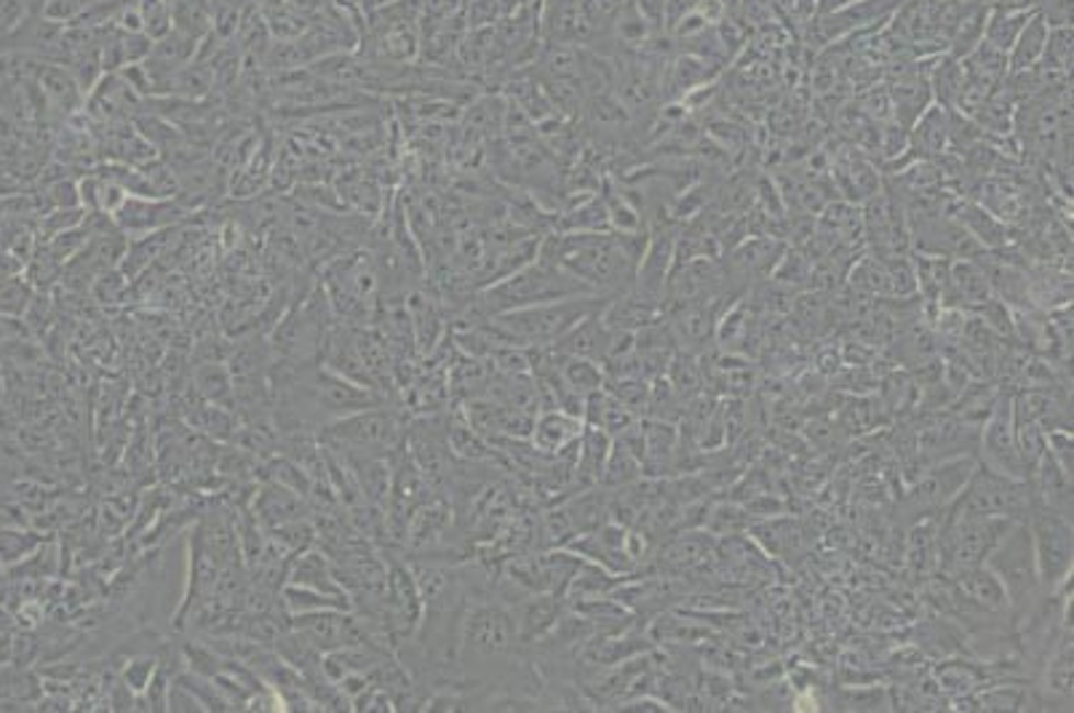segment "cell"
<instances>
[{"mask_svg": "<svg viewBox=\"0 0 1074 713\" xmlns=\"http://www.w3.org/2000/svg\"><path fill=\"white\" fill-rule=\"evenodd\" d=\"M647 238L642 233H558L543 241L540 254L580 279L591 292L618 297L634 286Z\"/></svg>", "mask_w": 1074, "mask_h": 713, "instance_id": "obj_1", "label": "cell"}, {"mask_svg": "<svg viewBox=\"0 0 1074 713\" xmlns=\"http://www.w3.org/2000/svg\"><path fill=\"white\" fill-rule=\"evenodd\" d=\"M604 294H583V297L554 299V303L519 307V310L487 316L493 321L497 337L506 348H540L554 346L569 329H575L583 318L597 313L610 303Z\"/></svg>", "mask_w": 1074, "mask_h": 713, "instance_id": "obj_2", "label": "cell"}, {"mask_svg": "<svg viewBox=\"0 0 1074 713\" xmlns=\"http://www.w3.org/2000/svg\"><path fill=\"white\" fill-rule=\"evenodd\" d=\"M591 292L580 279H575L569 270H564L558 262L549 257L538 254L535 262H527L524 268L513 270L506 279L495 281L487 292L478 299L484 316H497V313L519 310V307L554 303V299L583 297Z\"/></svg>", "mask_w": 1074, "mask_h": 713, "instance_id": "obj_3", "label": "cell"}, {"mask_svg": "<svg viewBox=\"0 0 1074 713\" xmlns=\"http://www.w3.org/2000/svg\"><path fill=\"white\" fill-rule=\"evenodd\" d=\"M984 564L994 571L999 586L1005 588L1013 629H1016L1048 596L1040 582V575H1037L1032 534H1029L1027 521H1013Z\"/></svg>", "mask_w": 1074, "mask_h": 713, "instance_id": "obj_4", "label": "cell"}, {"mask_svg": "<svg viewBox=\"0 0 1074 713\" xmlns=\"http://www.w3.org/2000/svg\"><path fill=\"white\" fill-rule=\"evenodd\" d=\"M1035 491L1027 478H1013L1005 473L975 465L960 495L943 508L949 516H994V519L1027 521Z\"/></svg>", "mask_w": 1074, "mask_h": 713, "instance_id": "obj_5", "label": "cell"}, {"mask_svg": "<svg viewBox=\"0 0 1074 713\" xmlns=\"http://www.w3.org/2000/svg\"><path fill=\"white\" fill-rule=\"evenodd\" d=\"M1029 534H1032V548L1042 588L1048 593L1061 591L1072 582L1074 567V530L1072 519L1045 508L1042 502L1032 500L1027 516Z\"/></svg>", "mask_w": 1074, "mask_h": 713, "instance_id": "obj_6", "label": "cell"}, {"mask_svg": "<svg viewBox=\"0 0 1074 713\" xmlns=\"http://www.w3.org/2000/svg\"><path fill=\"white\" fill-rule=\"evenodd\" d=\"M324 439L342 454H359V457H385L396 452L402 441L407 439V430L402 428L393 411L370 407L353 411V415L331 420Z\"/></svg>", "mask_w": 1074, "mask_h": 713, "instance_id": "obj_7", "label": "cell"}, {"mask_svg": "<svg viewBox=\"0 0 1074 713\" xmlns=\"http://www.w3.org/2000/svg\"><path fill=\"white\" fill-rule=\"evenodd\" d=\"M979 460L984 468L1005 473L1013 478H1027L1021 457L1016 449V430H1013V396L999 393L979 433Z\"/></svg>", "mask_w": 1074, "mask_h": 713, "instance_id": "obj_8", "label": "cell"}, {"mask_svg": "<svg viewBox=\"0 0 1074 713\" xmlns=\"http://www.w3.org/2000/svg\"><path fill=\"white\" fill-rule=\"evenodd\" d=\"M975 465H979L975 457H968V454L965 457H943L938 465L919 473L906 502H909L914 513H919V519L941 513L965 487Z\"/></svg>", "mask_w": 1074, "mask_h": 713, "instance_id": "obj_9", "label": "cell"}, {"mask_svg": "<svg viewBox=\"0 0 1074 713\" xmlns=\"http://www.w3.org/2000/svg\"><path fill=\"white\" fill-rule=\"evenodd\" d=\"M305 385L310 391L313 409L318 415L331 417V420H340V417L380 404L370 391H364V385H355L335 372H316Z\"/></svg>", "mask_w": 1074, "mask_h": 713, "instance_id": "obj_10", "label": "cell"}, {"mask_svg": "<svg viewBox=\"0 0 1074 713\" xmlns=\"http://www.w3.org/2000/svg\"><path fill=\"white\" fill-rule=\"evenodd\" d=\"M930 70V67H928ZM928 70L919 72H904L898 76V81L888 89V100H890V113H893V121L901 123V126L909 132L914 126V121L925 113V110L932 104V91L928 81Z\"/></svg>", "mask_w": 1074, "mask_h": 713, "instance_id": "obj_11", "label": "cell"}, {"mask_svg": "<svg viewBox=\"0 0 1074 713\" xmlns=\"http://www.w3.org/2000/svg\"><path fill=\"white\" fill-rule=\"evenodd\" d=\"M180 208L166 204L161 199H143V195H128L124 206L113 214L121 230L132 233V236H150V233L161 230L180 217Z\"/></svg>", "mask_w": 1074, "mask_h": 713, "instance_id": "obj_12", "label": "cell"}, {"mask_svg": "<svg viewBox=\"0 0 1074 713\" xmlns=\"http://www.w3.org/2000/svg\"><path fill=\"white\" fill-rule=\"evenodd\" d=\"M583 433V420L575 415H567L562 409H545L538 411L535 422H532L530 444L543 454H558L567 449L573 441H578Z\"/></svg>", "mask_w": 1074, "mask_h": 713, "instance_id": "obj_13", "label": "cell"}, {"mask_svg": "<svg viewBox=\"0 0 1074 713\" xmlns=\"http://www.w3.org/2000/svg\"><path fill=\"white\" fill-rule=\"evenodd\" d=\"M949 115L951 110L932 102L909 128L906 150H914V158L919 161H932V158L943 156L949 150Z\"/></svg>", "mask_w": 1074, "mask_h": 713, "instance_id": "obj_14", "label": "cell"}, {"mask_svg": "<svg viewBox=\"0 0 1074 713\" xmlns=\"http://www.w3.org/2000/svg\"><path fill=\"white\" fill-rule=\"evenodd\" d=\"M644 435V476H663L679 457V430L668 420L649 417L642 422Z\"/></svg>", "mask_w": 1074, "mask_h": 713, "instance_id": "obj_15", "label": "cell"}, {"mask_svg": "<svg viewBox=\"0 0 1074 713\" xmlns=\"http://www.w3.org/2000/svg\"><path fill=\"white\" fill-rule=\"evenodd\" d=\"M636 420H640V417H636L629 407H623V404H620V398L607 385L601 387V391H593L586 396V407H583V426L604 430L610 439H615L618 433H623V430Z\"/></svg>", "mask_w": 1074, "mask_h": 713, "instance_id": "obj_16", "label": "cell"}, {"mask_svg": "<svg viewBox=\"0 0 1074 713\" xmlns=\"http://www.w3.org/2000/svg\"><path fill=\"white\" fill-rule=\"evenodd\" d=\"M610 446H612V439L604 433V430L583 426V433L578 441V460H575V491L597 487L601 482V473H604Z\"/></svg>", "mask_w": 1074, "mask_h": 713, "instance_id": "obj_17", "label": "cell"}, {"mask_svg": "<svg viewBox=\"0 0 1074 713\" xmlns=\"http://www.w3.org/2000/svg\"><path fill=\"white\" fill-rule=\"evenodd\" d=\"M711 553V540L701 532H687L682 537L671 540L668 545H663L658 553V567L666 575H679V571H690L709 558Z\"/></svg>", "mask_w": 1074, "mask_h": 713, "instance_id": "obj_18", "label": "cell"}, {"mask_svg": "<svg viewBox=\"0 0 1074 713\" xmlns=\"http://www.w3.org/2000/svg\"><path fill=\"white\" fill-rule=\"evenodd\" d=\"M1048 33H1051V27H1048V22L1035 11V14L1029 16V22L1024 24L1021 33H1018L1016 43L1010 46L1008 72H1024L1040 65L1042 52H1045V43H1048Z\"/></svg>", "mask_w": 1074, "mask_h": 713, "instance_id": "obj_19", "label": "cell"}, {"mask_svg": "<svg viewBox=\"0 0 1074 713\" xmlns=\"http://www.w3.org/2000/svg\"><path fill=\"white\" fill-rule=\"evenodd\" d=\"M928 81L932 91V102L941 104V107L947 110H954L957 100H960L962 83H965V67H962V59H954L951 54H941V57L936 59V65H930Z\"/></svg>", "mask_w": 1074, "mask_h": 713, "instance_id": "obj_20", "label": "cell"}, {"mask_svg": "<svg viewBox=\"0 0 1074 713\" xmlns=\"http://www.w3.org/2000/svg\"><path fill=\"white\" fill-rule=\"evenodd\" d=\"M783 246L772 238H751V241H744L738 249L733 251L730 257V270L741 275H754V273H767L772 270L776 262H781Z\"/></svg>", "mask_w": 1074, "mask_h": 713, "instance_id": "obj_21", "label": "cell"}, {"mask_svg": "<svg viewBox=\"0 0 1074 713\" xmlns=\"http://www.w3.org/2000/svg\"><path fill=\"white\" fill-rule=\"evenodd\" d=\"M640 478H644V463H642L640 454H634L631 449H625L623 444H618V441H612L599 487L615 491V489L629 487V484H636Z\"/></svg>", "mask_w": 1074, "mask_h": 713, "instance_id": "obj_22", "label": "cell"}, {"mask_svg": "<svg viewBox=\"0 0 1074 713\" xmlns=\"http://www.w3.org/2000/svg\"><path fill=\"white\" fill-rule=\"evenodd\" d=\"M938 676V690L947 692L949 698L962 700L968 694L979 692L986 681V671L975 663L965 660H947L941 668L936 671Z\"/></svg>", "mask_w": 1074, "mask_h": 713, "instance_id": "obj_23", "label": "cell"}, {"mask_svg": "<svg viewBox=\"0 0 1074 713\" xmlns=\"http://www.w3.org/2000/svg\"><path fill=\"white\" fill-rule=\"evenodd\" d=\"M174 30L201 41L212 33V0H169Z\"/></svg>", "mask_w": 1074, "mask_h": 713, "instance_id": "obj_24", "label": "cell"}, {"mask_svg": "<svg viewBox=\"0 0 1074 713\" xmlns=\"http://www.w3.org/2000/svg\"><path fill=\"white\" fill-rule=\"evenodd\" d=\"M292 582L294 586L313 588V591H321V593H346V588L337 586L335 569H331L327 558H321L318 553H303V556H299L297 567L292 571Z\"/></svg>", "mask_w": 1074, "mask_h": 713, "instance_id": "obj_25", "label": "cell"}, {"mask_svg": "<svg viewBox=\"0 0 1074 713\" xmlns=\"http://www.w3.org/2000/svg\"><path fill=\"white\" fill-rule=\"evenodd\" d=\"M1035 11H997L992 9L990 16H986L984 24V41L992 43L994 48L1008 54L1010 46L1016 43L1018 33L1024 30V24L1029 22Z\"/></svg>", "mask_w": 1074, "mask_h": 713, "instance_id": "obj_26", "label": "cell"}, {"mask_svg": "<svg viewBox=\"0 0 1074 713\" xmlns=\"http://www.w3.org/2000/svg\"><path fill=\"white\" fill-rule=\"evenodd\" d=\"M1074 33L1072 24H1064V27H1051L1048 33L1045 52H1042L1040 67L1045 70L1061 72V76H1072V57H1074Z\"/></svg>", "mask_w": 1074, "mask_h": 713, "instance_id": "obj_27", "label": "cell"}, {"mask_svg": "<svg viewBox=\"0 0 1074 713\" xmlns=\"http://www.w3.org/2000/svg\"><path fill=\"white\" fill-rule=\"evenodd\" d=\"M137 9L143 16V33L150 41H161L174 30L169 0H137Z\"/></svg>", "mask_w": 1074, "mask_h": 713, "instance_id": "obj_28", "label": "cell"}, {"mask_svg": "<svg viewBox=\"0 0 1074 713\" xmlns=\"http://www.w3.org/2000/svg\"><path fill=\"white\" fill-rule=\"evenodd\" d=\"M41 545V540L33 532L20 530H0V564H14L27 558L30 553Z\"/></svg>", "mask_w": 1074, "mask_h": 713, "instance_id": "obj_29", "label": "cell"}, {"mask_svg": "<svg viewBox=\"0 0 1074 713\" xmlns=\"http://www.w3.org/2000/svg\"><path fill=\"white\" fill-rule=\"evenodd\" d=\"M618 35L623 43H642L649 35V22L644 20L642 11L636 5H625L618 11Z\"/></svg>", "mask_w": 1074, "mask_h": 713, "instance_id": "obj_30", "label": "cell"}, {"mask_svg": "<svg viewBox=\"0 0 1074 713\" xmlns=\"http://www.w3.org/2000/svg\"><path fill=\"white\" fill-rule=\"evenodd\" d=\"M1045 446H1048V452L1053 454V460L1055 463L1061 465L1066 473H1072V465H1074V439H1072V430H1048L1045 433Z\"/></svg>", "mask_w": 1074, "mask_h": 713, "instance_id": "obj_31", "label": "cell"}, {"mask_svg": "<svg viewBox=\"0 0 1074 713\" xmlns=\"http://www.w3.org/2000/svg\"><path fill=\"white\" fill-rule=\"evenodd\" d=\"M385 52H388L391 59L396 61H409L417 57V38L412 30L407 27H396L385 35Z\"/></svg>", "mask_w": 1074, "mask_h": 713, "instance_id": "obj_32", "label": "cell"}, {"mask_svg": "<svg viewBox=\"0 0 1074 713\" xmlns=\"http://www.w3.org/2000/svg\"><path fill=\"white\" fill-rule=\"evenodd\" d=\"M94 3L97 0H52V3L46 5V16L48 20H59V22L81 20Z\"/></svg>", "mask_w": 1074, "mask_h": 713, "instance_id": "obj_33", "label": "cell"}, {"mask_svg": "<svg viewBox=\"0 0 1074 713\" xmlns=\"http://www.w3.org/2000/svg\"><path fill=\"white\" fill-rule=\"evenodd\" d=\"M199 385H201V391H204L206 396L212 398V401H219V398H225L230 393L228 374H225L219 366H208L206 372H201Z\"/></svg>", "mask_w": 1074, "mask_h": 713, "instance_id": "obj_34", "label": "cell"}, {"mask_svg": "<svg viewBox=\"0 0 1074 713\" xmlns=\"http://www.w3.org/2000/svg\"><path fill=\"white\" fill-rule=\"evenodd\" d=\"M156 676V660L152 657H139V660H132L126 668V687L134 692H143L147 684Z\"/></svg>", "mask_w": 1074, "mask_h": 713, "instance_id": "obj_35", "label": "cell"}, {"mask_svg": "<svg viewBox=\"0 0 1074 713\" xmlns=\"http://www.w3.org/2000/svg\"><path fill=\"white\" fill-rule=\"evenodd\" d=\"M1037 0H992V9L997 11H1035Z\"/></svg>", "mask_w": 1074, "mask_h": 713, "instance_id": "obj_36", "label": "cell"}, {"mask_svg": "<svg viewBox=\"0 0 1074 713\" xmlns=\"http://www.w3.org/2000/svg\"><path fill=\"white\" fill-rule=\"evenodd\" d=\"M391 3H396V0H374V5H377V9H383V5H391Z\"/></svg>", "mask_w": 1074, "mask_h": 713, "instance_id": "obj_37", "label": "cell"}]
</instances>
